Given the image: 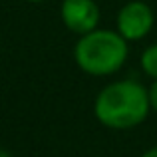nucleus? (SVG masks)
Segmentation results:
<instances>
[{
  "label": "nucleus",
  "instance_id": "1",
  "mask_svg": "<svg viewBox=\"0 0 157 157\" xmlns=\"http://www.w3.org/2000/svg\"><path fill=\"white\" fill-rule=\"evenodd\" d=\"M149 113V90L133 78L109 82L94 100V115L107 129H133L141 125Z\"/></svg>",
  "mask_w": 157,
  "mask_h": 157
},
{
  "label": "nucleus",
  "instance_id": "2",
  "mask_svg": "<svg viewBox=\"0 0 157 157\" xmlns=\"http://www.w3.org/2000/svg\"><path fill=\"white\" fill-rule=\"evenodd\" d=\"M74 62L92 78L115 76L129 58V42L117 30L96 28L84 36H78L74 44Z\"/></svg>",
  "mask_w": 157,
  "mask_h": 157
},
{
  "label": "nucleus",
  "instance_id": "3",
  "mask_svg": "<svg viewBox=\"0 0 157 157\" xmlns=\"http://www.w3.org/2000/svg\"><path fill=\"white\" fill-rule=\"evenodd\" d=\"M155 26L153 8L143 0H129L117 10L115 16V30L127 42H139L147 38Z\"/></svg>",
  "mask_w": 157,
  "mask_h": 157
},
{
  "label": "nucleus",
  "instance_id": "4",
  "mask_svg": "<svg viewBox=\"0 0 157 157\" xmlns=\"http://www.w3.org/2000/svg\"><path fill=\"white\" fill-rule=\"evenodd\" d=\"M60 18L72 34L84 36L100 28L101 12L96 0H62Z\"/></svg>",
  "mask_w": 157,
  "mask_h": 157
},
{
  "label": "nucleus",
  "instance_id": "5",
  "mask_svg": "<svg viewBox=\"0 0 157 157\" xmlns=\"http://www.w3.org/2000/svg\"><path fill=\"white\" fill-rule=\"evenodd\" d=\"M139 68L147 78H151V82L157 80V42L143 48L141 56H139Z\"/></svg>",
  "mask_w": 157,
  "mask_h": 157
},
{
  "label": "nucleus",
  "instance_id": "6",
  "mask_svg": "<svg viewBox=\"0 0 157 157\" xmlns=\"http://www.w3.org/2000/svg\"><path fill=\"white\" fill-rule=\"evenodd\" d=\"M149 104H151V111H155L157 113V80L151 82V86L149 88Z\"/></svg>",
  "mask_w": 157,
  "mask_h": 157
},
{
  "label": "nucleus",
  "instance_id": "7",
  "mask_svg": "<svg viewBox=\"0 0 157 157\" xmlns=\"http://www.w3.org/2000/svg\"><path fill=\"white\" fill-rule=\"evenodd\" d=\"M141 157H157V145L149 147L147 151H143V155H141Z\"/></svg>",
  "mask_w": 157,
  "mask_h": 157
},
{
  "label": "nucleus",
  "instance_id": "8",
  "mask_svg": "<svg viewBox=\"0 0 157 157\" xmlns=\"http://www.w3.org/2000/svg\"><path fill=\"white\" fill-rule=\"evenodd\" d=\"M0 157H12V153L8 149H2V147H0Z\"/></svg>",
  "mask_w": 157,
  "mask_h": 157
},
{
  "label": "nucleus",
  "instance_id": "9",
  "mask_svg": "<svg viewBox=\"0 0 157 157\" xmlns=\"http://www.w3.org/2000/svg\"><path fill=\"white\" fill-rule=\"evenodd\" d=\"M24 2H28V4H42V2H46V0H24Z\"/></svg>",
  "mask_w": 157,
  "mask_h": 157
}]
</instances>
